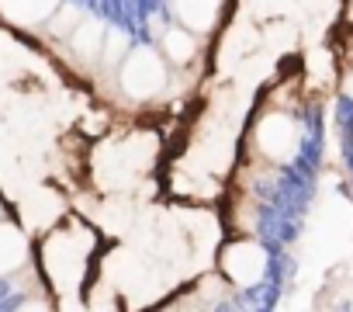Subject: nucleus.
<instances>
[{
    "label": "nucleus",
    "mask_w": 353,
    "mask_h": 312,
    "mask_svg": "<svg viewBox=\"0 0 353 312\" xmlns=\"http://www.w3.org/2000/svg\"><path fill=\"white\" fill-rule=\"evenodd\" d=\"M35 260H39L42 288L52 295V302H77L83 298V291L97 274L101 233L90 222L66 215L59 226L39 236Z\"/></svg>",
    "instance_id": "nucleus-1"
},
{
    "label": "nucleus",
    "mask_w": 353,
    "mask_h": 312,
    "mask_svg": "<svg viewBox=\"0 0 353 312\" xmlns=\"http://www.w3.org/2000/svg\"><path fill=\"white\" fill-rule=\"evenodd\" d=\"M152 164H156V135L135 128L101 139V146L90 153V174L104 198H128Z\"/></svg>",
    "instance_id": "nucleus-2"
},
{
    "label": "nucleus",
    "mask_w": 353,
    "mask_h": 312,
    "mask_svg": "<svg viewBox=\"0 0 353 312\" xmlns=\"http://www.w3.org/2000/svg\"><path fill=\"white\" fill-rule=\"evenodd\" d=\"M250 146L256 153V160H263V164H288L298 156L301 125L281 101H270L250 128Z\"/></svg>",
    "instance_id": "nucleus-3"
},
{
    "label": "nucleus",
    "mask_w": 353,
    "mask_h": 312,
    "mask_svg": "<svg viewBox=\"0 0 353 312\" xmlns=\"http://www.w3.org/2000/svg\"><path fill=\"white\" fill-rule=\"evenodd\" d=\"M215 274L236 291H253L270 277V250L256 236H232L215 253Z\"/></svg>",
    "instance_id": "nucleus-4"
},
{
    "label": "nucleus",
    "mask_w": 353,
    "mask_h": 312,
    "mask_svg": "<svg viewBox=\"0 0 353 312\" xmlns=\"http://www.w3.org/2000/svg\"><path fill=\"white\" fill-rule=\"evenodd\" d=\"M114 80H118V90H121L125 101L152 104V101L163 97L170 73H166V63H163V56L156 49L139 46V49H128L125 52V59L118 63Z\"/></svg>",
    "instance_id": "nucleus-5"
},
{
    "label": "nucleus",
    "mask_w": 353,
    "mask_h": 312,
    "mask_svg": "<svg viewBox=\"0 0 353 312\" xmlns=\"http://www.w3.org/2000/svg\"><path fill=\"white\" fill-rule=\"evenodd\" d=\"M21 229L32 236H42V233H49L52 226H59L63 219H66V202H63V195L52 188V184H35V188H28L25 191V198H21Z\"/></svg>",
    "instance_id": "nucleus-6"
},
{
    "label": "nucleus",
    "mask_w": 353,
    "mask_h": 312,
    "mask_svg": "<svg viewBox=\"0 0 353 312\" xmlns=\"http://www.w3.org/2000/svg\"><path fill=\"white\" fill-rule=\"evenodd\" d=\"M32 264V240L18 222L0 219V277H18Z\"/></svg>",
    "instance_id": "nucleus-7"
},
{
    "label": "nucleus",
    "mask_w": 353,
    "mask_h": 312,
    "mask_svg": "<svg viewBox=\"0 0 353 312\" xmlns=\"http://www.w3.org/2000/svg\"><path fill=\"white\" fill-rule=\"evenodd\" d=\"M173 11L181 18V28H188L191 35H201L215 28L222 0H173Z\"/></svg>",
    "instance_id": "nucleus-8"
},
{
    "label": "nucleus",
    "mask_w": 353,
    "mask_h": 312,
    "mask_svg": "<svg viewBox=\"0 0 353 312\" xmlns=\"http://www.w3.org/2000/svg\"><path fill=\"white\" fill-rule=\"evenodd\" d=\"M198 52H201L198 35H191L188 28H170V32L163 35V46H159V56H163V63H170V66H188V63L198 59Z\"/></svg>",
    "instance_id": "nucleus-9"
},
{
    "label": "nucleus",
    "mask_w": 353,
    "mask_h": 312,
    "mask_svg": "<svg viewBox=\"0 0 353 312\" xmlns=\"http://www.w3.org/2000/svg\"><path fill=\"white\" fill-rule=\"evenodd\" d=\"M0 11L18 25H42L46 18H52L56 0H0Z\"/></svg>",
    "instance_id": "nucleus-10"
},
{
    "label": "nucleus",
    "mask_w": 353,
    "mask_h": 312,
    "mask_svg": "<svg viewBox=\"0 0 353 312\" xmlns=\"http://www.w3.org/2000/svg\"><path fill=\"white\" fill-rule=\"evenodd\" d=\"M18 312H56V302L39 291V295H28V298L18 305Z\"/></svg>",
    "instance_id": "nucleus-11"
},
{
    "label": "nucleus",
    "mask_w": 353,
    "mask_h": 312,
    "mask_svg": "<svg viewBox=\"0 0 353 312\" xmlns=\"http://www.w3.org/2000/svg\"><path fill=\"white\" fill-rule=\"evenodd\" d=\"M343 94L353 101V59L346 63V70H343Z\"/></svg>",
    "instance_id": "nucleus-12"
}]
</instances>
